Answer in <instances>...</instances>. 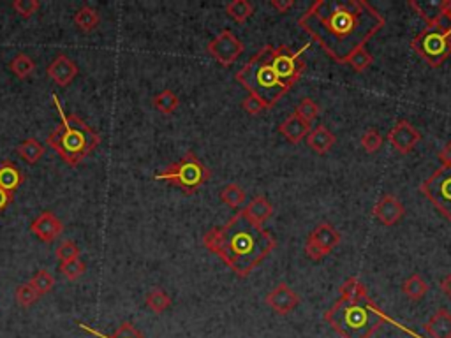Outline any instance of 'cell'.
<instances>
[{
	"mask_svg": "<svg viewBox=\"0 0 451 338\" xmlns=\"http://www.w3.org/2000/svg\"><path fill=\"white\" fill-rule=\"evenodd\" d=\"M411 48H413L430 67H439V65H443L451 56V46L450 42H448L443 23L427 26L425 31L420 32V34L411 41Z\"/></svg>",
	"mask_w": 451,
	"mask_h": 338,
	"instance_id": "obj_7",
	"label": "cell"
},
{
	"mask_svg": "<svg viewBox=\"0 0 451 338\" xmlns=\"http://www.w3.org/2000/svg\"><path fill=\"white\" fill-rule=\"evenodd\" d=\"M207 51L224 67H230L244 53V45L231 31H222L207 46Z\"/></svg>",
	"mask_w": 451,
	"mask_h": 338,
	"instance_id": "obj_10",
	"label": "cell"
},
{
	"mask_svg": "<svg viewBox=\"0 0 451 338\" xmlns=\"http://www.w3.org/2000/svg\"><path fill=\"white\" fill-rule=\"evenodd\" d=\"M335 141H337V138L326 125H317L307 136V145L319 155L328 154L333 148Z\"/></svg>",
	"mask_w": 451,
	"mask_h": 338,
	"instance_id": "obj_19",
	"label": "cell"
},
{
	"mask_svg": "<svg viewBox=\"0 0 451 338\" xmlns=\"http://www.w3.org/2000/svg\"><path fill=\"white\" fill-rule=\"evenodd\" d=\"M402 293L406 294L411 301H420L429 293V286H427L425 278L421 277V275L414 273L402 284Z\"/></svg>",
	"mask_w": 451,
	"mask_h": 338,
	"instance_id": "obj_25",
	"label": "cell"
},
{
	"mask_svg": "<svg viewBox=\"0 0 451 338\" xmlns=\"http://www.w3.org/2000/svg\"><path fill=\"white\" fill-rule=\"evenodd\" d=\"M242 211L251 222H254L256 225H263L274 214V207L264 195H256Z\"/></svg>",
	"mask_w": 451,
	"mask_h": 338,
	"instance_id": "obj_20",
	"label": "cell"
},
{
	"mask_svg": "<svg viewBox=\"0 0 451 338\" xmlns=\"http://www.w3.org/2000/svg\"><path fill=\"white\" fill-rule=\"evenodd\" d=\"M87 266L81 261V257H76V259L68 261V263L61 264V271L68 280H78L83 273H85Z\"/></svg>",
	"mask_w": 451,
	"mask_h": 338,
	"instance_id": "obj_38",
	"label": "cell"
},
{
	"mask_svg": "<svg viewBox=\"0 0 451 338\" xmlns=\"http://www.w3.org/2000/svg\"><path fill=\"white\" fill-rule=\"evenodd\" d=\"M372 62H374V56L370 55V51L367 49V46H365V48L356 49V51H354L353 55L349 56L347 64H349L351 67H353V71L363 72V71H367V69H369L370 65H372Z\"/></svg>",
	"mask_w": 451,
	"mask_h": 338,
	"instance_id": "obj_35",
	"label": "cell"
},
{
	"mask_svg": "<svg viewBox=\"0 0 451 338\" xmlns=\"http://www.w3.org/2000/svg\"><path fill=\"white\" fill-rule=\"evenodd\" d=\"M74 25L78 26L79 31L81 32H92L95 31L99 26V23H101V16H99V13L95 11L94 8H90V6H83V8H79L78 11L74 13Z\"/></svg>",
	"mask_w": 451,
	"mask_h": 338,
	"instance_id": "obj_23",
	"label": "cell"
},
{
	"mask_svg": "<svg viewBox=\"0 0 451 338\" xmlns=\"http://www.w3.org/2000/svg\"><path fill=\"white\" fill-rule=\"evenodd\" d=\"M270 6L275 9V11L284 15V13H287L290 9H293L294 6H296V2H294V0H271Z\"/></svg>",
	"mask_w": 451,
	"mask_h": 338,
	"instance_id": "obj_43",
	"label": "cell"
},
{
	"mask_svg": "<svg viewBox=\"0 0 451 338\" xmlns=\"http://www.w3.org/2000/svg\"><path fill=\"white\" fill-rule=\"evenodd\" d=\"M420 191L444 218L451 220V166H441L432 177L423 180Z\"/></svg>",
	"mask_w": 451,
	"mask_h": 338,
	"instance_id": "obj_9",
	"label": "cell"
},
{
	"mask_svg": "<svg viewBox=\"0 0 451 338\" xmlns=\"http://www.w3.org/2000/svg\"><path fill=\"white\" fill-rule=\"evenodd\" d=\"M308 48H310V45H305L303 48L298 49V51H293L291 48L282 45L274 48V51H271V65H274L275 74L278 76V79H280L287 88H293L294 83H296L305 72L307 65H305V61L301 58V55H303Z\"/></svg>",
	"mask_w": 451,
	"mask_h": 338,
	"instance_id": "obj_8",
	"label": "cell"
},
{
	"mask_svg": "<svg viewBox=\"0 0 451 338\" xmlns=\"http://www.w3.org/2000/svg\"><path fill=\"white\" fill-rule=\"evenodd\" d=\"M9 69L13 74L19 79L31 78L35 71V62L32 56H29L26 53H18V55L9 62Z\"/></svg>",
	"mask_w": 451,
	"mask_h": 338,
	"instance_id": "obj_27",
	"label": "cell"
},
{
	"mask_svg": "<svg viewBox=\"0 0 451 338\" xmlns=\"http://www.w3.org/2000/svg\"><path fill=\"white\" fill-rule=\"evenodd\" d=\"M31 231L42 240L45 243H52L53 240L61 236L64 231V224L56 215H53L52 211H42L38 218L31 224Z\"/></svg>",
	"mask_w": 451,
	"mask_h": 338,
	"instance_id": "obj_14",
	"label": "cell"
},
{
	"mask_svg": "<svg viewBox=\"0 0 451 338\" xmlns=\"http://www.w3.org/2000/svg\"><path fill=\"white\" fill-rule=\"evenodd\" d=\"M264 301H267V305L275 314H278V316H287V314L293 312L294 308L298 307L300 296H298L296 291L291 289L287 284L280 282L275 289H271L270 293L267 294Z\"/></svg>",
	"mask_w": 451,
	"mask_h": 338,
	"instance_id": "obj_12",
	"label": "cell"
},
{
	"mask_svg": "<svg viewBox=\"0 0 451 338\" xmlns=\"http://www.w3.org/2000/svg\"><path fill=\"white\" fill-rule=\"evenodd\" d=\"M53 104L61 115V124L56 125L48 136V147L61 155L62 161L69 166H78L101 145V134L87 125L78 115L68 113L62 108L61 99L52 95Z\"/></svg>",
	"mask_w": 451,
	"mask_h": 338,
	"instance_id": "obj_3",
	"label": "cell"
},
{
	"mask_svg": "<svg viewBox=\"0 0 451 338\" xmlns=\"http://www.w3.org/2000/svg\"><path fill=\"white\" fill-rule=\"evenodd\" d=\"M171 303H173V301H171L169 294L166 293V291L159 289V287L148 291L147 296H145V305H147L154 314L166 312V310L171 307Z\"/></svg>",
	"mask_w": 451,
	"mask_h": 338,
	"instance_id": "obj_30",
	"label": "cell"
},
{
	"mask_svg": "<svg viewBox=\"0 0 451 338\" xmlns=\"http://www.w3.org/2000/svg\"><path fill=\"white\" fill-rule=\"evenodd\" d=\"M46 72H48L49 78H52L58 87H68V85L72 83V79L78 76L79 69L74 61H71L68 55L61 53V55H56L55 58H53V62L48 65Z\"/></svg>",
	"mask_w": 451,
	"mask_h": 338,
	"instance_id": "obj_15",
	"label": "cell"
},
{
	"mask_svg": "<svg viewBox=\"0 0 451 338\" xmlns=\"http://www.w3.org/2000/svg\"><path fill=\"white\" fill-rule=\"evenodd\" d=\"M324 321L342 338H372L386 317L367 296L360 301L338 300L324 314Z\"/></svg>",
	"mask_w": 451,
	"mask_h": 338,
	"instance_id": "obj_4",
	"label": "cell"
},
{
	"mask_svg": "<svg viewBox=\"0 0 451 338\" xmlns=\"http://www.w3.org/2000/svg\"><path fill=\"white\" fill-rule=\"evenodd\" d=\"M79 326H81L85 331H88V333L95 335V337H99V338H145V335L141 333V331L136 330V328L132 326L131 323H127V321H125V323H122L120 326H118V330L115 331V333H113L111 337L101 333V331L92 330V328H88L87 324H79Z\"/></svg>",
	"mask_w": 451,
	"mask_h": 338,
	"instance_id": "obj_32",
	"label": "cell"
},
{
	"mask_svg": "<svg viewBox=\"0 0 451 338\" xmlns=\"http://www.w3.org/2000/svg\"><path fill=\"white\" fill-rule=\"evenodd\" d=\"M360 143H361V147H363L365 152L374 154V152H377L381 147H383L384 139L377 129H369L367 132H363V136H361V139H360Z\"/></svg>",
	"mask_w": 451,
	"mask_h": 338,
	"instance_id": "obj_37",
	"label": "cell"
},
{
	"mask_svg": "<svg viewBox=\"0 0 451 338\" xmlns=\"http://www.w3.org/2000/svg\"><path fill=\"white\" fill-rule=\"evenodd\" d=\"M312 131V125L300 118L296 113H291L286 120L278 125V132L290 141V143L298 145L303 138H307L308 132Z\"/></svg>",
	"mask_w": 451,
	"mask_h": 338,
	"instance_id": "obj_17",
	"label": "cell"
},
{
	"mask_svg": "<svg viewBox=\"0 0 451 338\" xmlns=\"http://www.w3.org/2000/svg\"><path fill=\"white\" fill-rule=\"evenodd\" d=\"M16 301H18L19 307L23 308H29L32 307L34 303H38V300L41 296H39L38 291L34 289V287L31 286V282H25V284H19L18 287H16Z\"/></svg>",
	"mask_w": 451,
	"mask_h": 338,
	"instance_id": "obj_33",
	"label": "cell"
},
{
	"mask_svg": "<svg viewBox=\"0 0 451 338\" xmlns=\"http://www.w3.org/2000/svg\"><path fill=\"white\" fill-rule=\"evenodd\" d=\"M226 15L237 23H244L254 15V6L251 2H247V0H233V2L226 6Z\"/></svg>",
	"mask_w": 451,
	"mask_h": 338,
	"instance_id": "obj_31",
	"label": "cell"
},
{
	"mask_svg": "<svg viewBox=\"0 0 451 338\" xmlns=\"http://www.w3.org/2000/svg\"><path fill=\"white\" fill-rule=\"evenodd\" d=\"M31 286L39 293V296H45L55 286V278L48 270H39L34 277L31 278Z\"/></svg>",
	"mask_w": 451,
	"mask_h": 338,
	"instance_id": "obj_34",
	"label": "cell"
},
{
	"mask_svg": "<svg viewBox=\"0 0 451 338\" xmlns=\"http://www.w3.org/2000/svg\"><path fill=\"white\" fill-rule=\"evenodd\" d=\"M441 23H443V25H444V32H446L448 42H450V46H451V22L446 18V15H444V19Z\"/></svg>",
	"mask_w": 451,
	"mask_h": 338,
	"instance_id": "obj_47",
	"label": "cell"
},
{
	"mask_svg": "<svg viewBox=\"0 0 451 338\" xmlns=\"http://www.w3.org/2000/svg\"><path fill=\"white\" fill-rule=\"evenodd\" d=\"M308 240H312L319 248H323L326 254H330L338 243H340V233L335 230L330 222H319L308 234Z\"/></svg>",
	"mask_w": 451,
	"mask_h": 338,
	"instance_id": "obj_18",
	"label": "cell"
},
{
	"mask_svg": "<svg viewBox=\"0 0 451 338\" xmlns=\"http://www.w3.org/2000/svg\"><path fill=\"white\" fill-rule=\"evenodd\" d=\"M372 215L383 225H395L406 215V207L393 194H384L372 208Z\"/></svg>",
	"mask_w": 451,
	"mask_h": 338,
	"instance_id": "obj_13",
	"label": "cell"
},
{
	"mask_svg": "<svg viewBox=\"0 0 451 338\" xmlns=\"http://www.w3.org/2000/svg\"><path fill=\"white\" fill-rule=\"evenodd\" d=\"M305 254H307L308 259L316 261V263H317V261H323L324 257L328 256V254L323 250V248L317 247V245L314 243L312 240H308V238H307V241H305Z\"/></svg>",
	"mask_w": 451,
	"mask_h": 338,
	"instance_id": "obj_42",
	"label": "cell"
},
{
	"mask_svg": "<svg viewBox=\"0 0 451 338\" xmlns=\"http://www.w3.org/2000/svg\"><path fill=\"white\" fill-rule=\"evenodd\" d=\"M425 331L430 338H451V314L439 308L425 324Z\"/></svg>",
	"mask_w": 451,
	"mask_h": 338,
	"instance_id": "obj_22",
	"label": "cell"
},
{
	"mask_svg": "<svg viewBox=\"0 0 451 338\" xmlns=\"http://www.w3.org/2000/svg\"><path fill=\"white\" fill-rule=\"evenodd\" d=\"M319 106L316 104V102L312 101V99H301L300 104L296 106V109H294V113H296L298 117L303 118L305 122H308V124H312V120H316L317 117H319Z\"/></svg>",
	"mask_w": 451,
	"mask_h": 338,
	"instance_id": "obj_36",
	"label": "cell"
},
{
	"mask_svg": "<svg viewBox=\"0 0 451 338\" xmlns=\"http://www.w3.org/2000/svg\"><path fill=\"white\" fill-rule=\"evenodd\" d=\"M367 287L363 286V282L356 277H349L342 282L340 286V300L344 301H360L367 298Z\"/></svg>",
	"mask_w": 451,
	"mask_h": 338,
	"instance_id": "obj_24",
	"label": "cell"
},
{
	"mask_svg": "<svg viewBox=\"0 0 451 338\" xmlns=\"http://www.w3.org/2000/svg\"><path fill=\"white\" fill-rule=\"evenodd\" d=\"M446 18L451 22V0H448V6H446Z\"/></svg>",
	"mask_w": 451,
	"mask_h": 338,
	"instance_id": "obj_48",
	"label": "cell"
},
{
	"mask_svg": "<svg viewBox=\"0 0 451 338\" xmlns=\"http://www.w3.org/2000/svg\"><path fill=\"white\" fill-rule=\"evenodd\" d=\"M203 245L212 254L221 257L233 273L245 278L270 256L277 241L263 230V225L251 222L240 210L226 224L205 233Z\"/></svg>",
	"mask_w": 451,
	"mask_h": 338,
	"instance_id": "obj_2",
	"label": "cell"
},
{
	"mask_svg": "<svg viewBox=\"0 0 451 338\" xmlns=\"http://www.w3.org/2000/svg\"><path fill=\"white\" fill-rule=\"evenodd\" d=\"M11 8L18 13L23 18H31L32 15H35L39 9L38 0H15L11 4Z\"/></svg>",
	"mask_w": 451,
	"mask_h": 338,
	"instance_id": "obj_40",
	"label": "cell"
},
{
	"mask_svg": "<svg viewBox=\"0 0 451 338\" xmlns=\"http://www.w3.org/2000/svg\"><path fill=\"white\" fill-rule=\"evenodd\" d=\"M439 286H441V291H443V293H446V296L451 300V273L441 280Z\"/></svg>",
	"mask_w": 451,
	"mask_h": 338,
	"instance_id": "obj_46",
	"label": "cell"
},
{
	"mask_svg": "<svg viewBox=\"0 0 451 338\" xmlns=\"http://www.w3.org/2000/svg\"><path fill=\"white\" fill-rule=\"evenodd\" d=\"M242 108H244V111H247L248 115H252V117H256V115H261V113L264 111L267 108V104H264L263 101H261L260 97H256L254 94H248L247 97L242 101Z\"/></svg>",
	"mask_w": 451,
	"mask_h": 338,
	"instance_id": "obj_41",
	"label": "cell"
},
{
	"mask_svg": "<svg viewBox=\"0 0 451 338\" xmlns=\"http://www.w3.org/2000/svg\"><path fill=\"white\" fill-rule=\"evenodd\" d=\"M411 8L425 19L427 25H437L444 19V13H446L448 0H425V2H420V0H411L409 2Z\"/></svg>",
	"mask_w": 451,
	"mask_h": 338,
	"instance_id": "obj_16",
	"label": "cell"
},
{
	"mask_svg": "<svg viewBox=\"0 0 451 338\" xmlns=\"http://www.w3.org/2000/svg\"><path fill=\"white\" fill-rule=\"evenodd\" d=\"M439 161L443 162V166H451V141L439 152Z\"/></svg>",
	"mask_w": 451,
	"mask_h": 338,
	"instance_id": "obj_45",
	"label": "cell"
},
{
	"mask_svg": "<svg viewBox=\"0 0 451 338\" xmlns=\"http://www.w3.org/2000/svg\"><path fill=\"white\" fill-rule=\"evenodd\" d=\"M384 23L379 9L367 0H316L298 18V26L337 64H347L349 56L365 48Z\"/></svg>",
	"mask_w": 451,
	"mask_h": 338,
	"instance_id": "obj_1",
	"label": "cell"
},
{
	"mask_svg": "<svg viewBox=\"0 0 451 338\" xmlns=\"http://www.w3.org/2000/svg\"><path fill=\"white\" fill-rule=\"evenodd\" d=\"M219 198H221L222 203H224L226 207H230L231 210H238V208L245 203V200H247L244 188L237 184L226 185L221 191V194H219Z\"/></svg>",
	"mask_w": 451,
	"mask_h": 338,
	"instance_id": "obj_28",
	"label": "cell"
},
{
	"mask_svg": "<svg viewBox=\"0 0 451 338\" xmlns=\"http://www.w3.org/2000/svg\"><path fill=\"white\" fill-rule=\"evenodd\" d=\"M13 200H15V194H9L4 188H0V214L13 203Z\"/></svg>",
	"mask_w": 451,
	"mask_h": 338,
	"instance_id": "obj_44",
	"label": "cell"
},
{
	"mask_svg": "<svg viewBox=\"0 0 451 338\" xmlns=\"http://www.w3.org/2000/svg\"><path fill=\"white\" fill-rule=\"evenodd\" d=\"M388 141L391 147L400 154H409L413 148L421 141V134L411 122L400 120L395 124V127L388 132Z\"/></svg>",
	"mask_w": 451,
	"mask_h": 338,
	"instance_id": "obj_11",
	"label": "cell"
},
{
	"mask_svg": "<svg viewBox=\"0 0 451 338\" xmlns=\"http://www.w3.org/2000/svg\"><path fill=\"white\" fill-rule=\"evenodd\" d=\"M152 106L159 113H162V115H171L180 106V99H178V95L173 90H162L161 94H157L152 99Z\"/></svg>",
	"mask_w": 451,
	"mask_h": 338,
	"instance_id": "obj_29",
	"label": "cell"
},
{
	"mask_svg": "<svg viewBox=\"0 0 451 338\" xmlns=\"http://www.w3.org/2000/svg\"><path fill=\"white\" fill-rule=\"evenodd\" d=\"M210 169L198 159V155L194 152H185L180 161L169 164L161 173L155 175V180L168 182L185 194H194L210 180Z\"/></svg>",
	"mask_w": 451,
	"mask_h": 338,
	"instance_id": "obj_6",
	"label": "cell"
},
{
	"mask_svg": "<svg viewBox=\"0 0 451 338\" xmlns=\"http://www.w3.org/2000/svg\"><path fill=\"white\" fill-rule=\"evenodd\" d=\"M25 177L19 171L18 166L11 161H4L0 164V188H4L9 194H15L23 184Z\"/></svg>",
	"mask_w": 451,
	"mask_h": 338,
	"instance_id": "obj_21",
	"label": "cell"
},
{
	"mask_svg": "<svg viewBox=\"0 0 451 338\" xmlns=\"http://www.w3.org/2000/svg\"><path fill=\"white\" fill-rule=\"evenodd\" d=\"M55 254H56V259L61 261V264H62V263H68V261H72V259H76V257H79V248L74 241L68 240V241H64V243L58 245V248H56Z\"/></svg>",
	"mask_w": 451,
	"mask_h": 338,
	"instance_id": "obj_39",
	"label": "cell"
},
{
	"mask_svg": "<svg viewBox=\"0 0 451 338\" xmlns=\"http://www.w3.org/2000/svg\"><path fill=\"white\" fill-rule=\"evenodd\" d=\"M271 51H274V46H263L237 72V81L245 90H248V94L260 97L268 109L274 108L291 90L275 74L274 65H271Z\"/></svg>",
	"mask_w": 451,
	"mask_h": 338,
	"instance_id": "obj_5",
	"label": "cell"
},
{
	"mask_svg": "<svg viewBox=\"0 0 451 338\" xmlns=\"http://www.w3.org/2000/svg\"><path fill=\"white\" fill-rule=\"evenodd\" d=\"M45 152H46L45 147H42V145L39 143L35 138L25 139L22 145H18V147H16V154H18L19 157L26 162V164H35L39 159H42Z\"/></svg>",
	"mask_w": 451,
	"mask_h": 338,
	"instance_id": "obj_26",
	"label": "cell"
}]
</instances>
